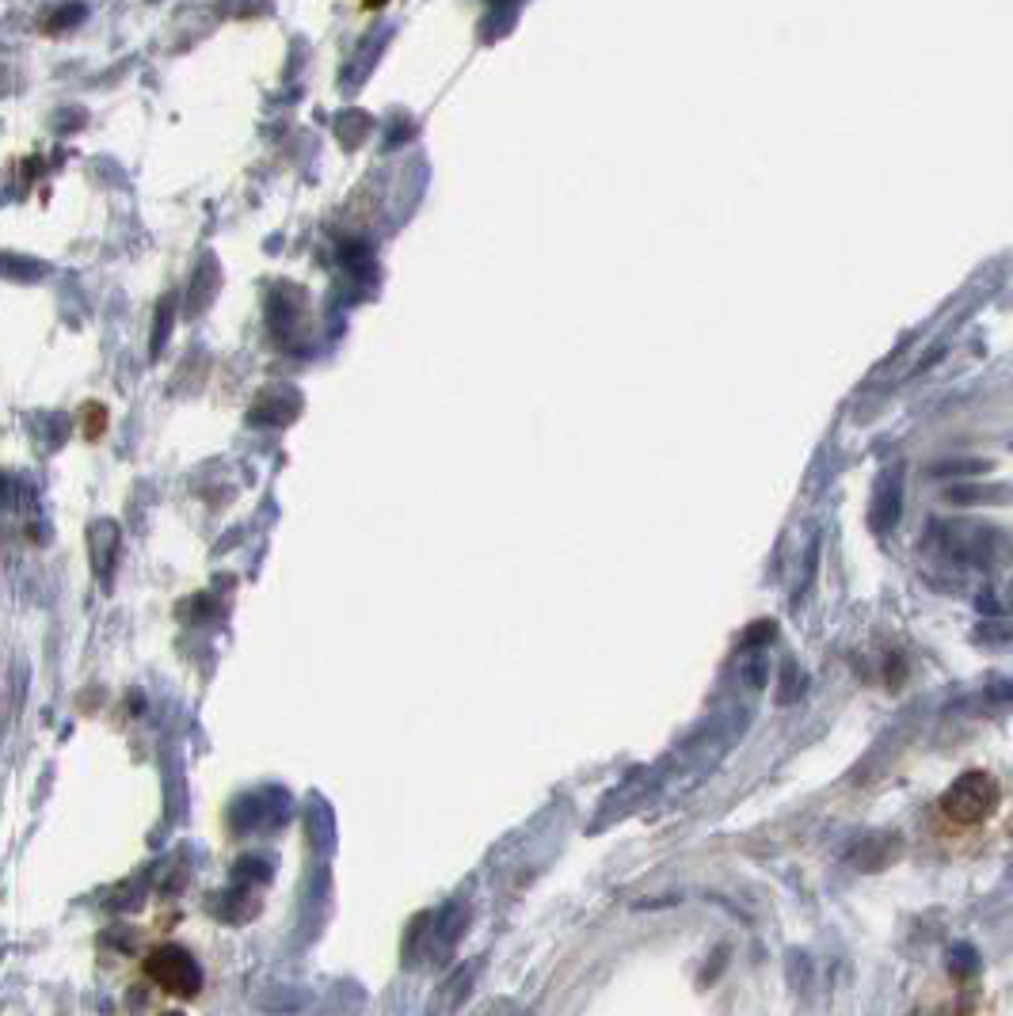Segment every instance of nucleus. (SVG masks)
Here are the masks:
<instances>
[{
    "label": "nucleus",
    "mask_w": 1013,
    "mask_h": 1016,
    "mask_svg": "<svg viewBox=\"0 0 1013 1016\" xmlns=\"http://www.w3.org/2000/svg\"><path fill=\"white\" fill-rule=\"evenodd\" d=\"M922 548L938 556L941 564L976 567V571H994V567L1013 560V541L999 525L964 522V518H933L922 537Z\"/></svg>",
    "instance_id": "nucleus-1"
},
{
    "label": "nucleus",
    "mask_w": 1013,
    "mask_h": 1016,
    "mask_svg": "<svg viewBox=\"0 0 1013 1016\" xmlns=\"http://www.w3.org/2000/svg\"><path fill=\"white\" fill-rule=\"evenodd\" d=\"M999 781H994L991 773H983V769H968V773H961L953 784L945 789L941 795V811H945V818H953V823L961 826H976V823H987V818L999 811Z\"/></svg>",
    "instance_id": "nucleus-2"
},
{
    "label": "nucleus",
    "mask_w": 1013,
    "mask_h": 1016,
    "mask_svg": "<svg viewBox=\"0 0 1013 1016\" xmlns=\"http://www.w3.org/2000/svg\"><path fill=\"white\" fill-rule=\"evenodd\" d=\"M145 974L161 990H168V994H179V997H195V994H199V987H202L199 964H195V959L187 956L184 948H176V944H164V948H156L153 956L145 959Z\"/></svg>",
    "instance_id": "nucleus-3"
},
{
    "label": "nucleus",
    "mask_w": 1013,
    "mask_h": 1016,
    "mask_svg": "<svg viewBox=\"0 0 1013 1016\" xmlns=\"http://www.w3.org/2000/svg\"><path fill=\"white\" fill-rule=\"evenodd\" d=\"M899 515H903V464H892L881 476V484H876L869 522H873L876 533H887V530H895Z\"/></svg>",
    "instance_id": "nucleus-4"
},
{
    "label": "nucleus",
    "mask_w": 1013,
    "mask_h": 1016,
    "mask_svg": "<svg viewBox=\"0 0 1013 1016\" xmlns=\"http://www.w3.org/2000/svg\"><path fill=\"white\" fill-rule=\"evenodd\" d=\"M949 507H1010L1013 484H979V480H961L941 492Z\"/></svg>",
    "instance_id": "nucleus-5"
},
{
    "label": "nucleus",
    "mask_w": 1013,
    "mask_h": 1016,
    "mask_svg": "<svg viewBox=\"0 0 1013 1016\" xmlns=\"http://www.w3.org/2000/svg\"><path fill=\"white\" fill-rule=\"evenodd\" d=\"M899 849H903L899 838H892V834H873V838H865L853 849L850 861L865 872H876V869H884V864H892L895 856H899Z\"/></svg>",
    "instance_id": "nucleus-6"
},
{
    "label": "nucleus",
    "mask_w": 1013,
    "mask_h": 1016,
    "mask_svg": "<svg viewBox=\"0 0 1013 1016\" xmlns=\"http://www.w3.org/2000/svg\"><path fill=\"white\" fill-rule=\"evenodd\" d=\"M991 469H994V461H987V457H945V461H933V464H930V476H933V480H953V484H961V480H979V476H987Z\"/></svg>",
    "instance_id": "nucleus-7"
},
{
    "label": "nucleus",
    "mask_w": 1013,
    "mask_h": 1016,
    "mask_svg": "<svg viewBox=\"0 0 1013 1016\" xmlns=\"http://www.w3.org/2000/svg\"><path fill=\"white\" fill-rule=\"evenodd\" d=\"M945 967L953 979H976L979 967H983V959H979V952L971 948L968 941H956L953 948L945 952Z\"/></svg>",
    "instance_id": "nucleus-8"
},
{
    "label": "nucleus",
    "mask_w": 1013,
    "mask_h": 1016,
    "mask_svg": "<svg viewBox=\"0 0 1013 1016\" xmlns=\"http://www.w3.org/2000/svg\"><path fill=\"white\" fill-rule=\"evenodd\" d=\"M983 700L991 708H1010L1013 705V677H994L983 689Z\"/></svg>",
    "instance_id": "nucleus-9"
},
{
    "label": "nucleus",
    "mask_w": 1013,
    "mask_h": 1016,
    "mask_svg": "<svg viewBox=\"0 0 1013 1016\" xmlns=\"http://www.w3.org/2000/svg\"><path fill=\"white\" fill-rule=\"evenodd\" d=\"M976 640H987V643L1013 640V621H1006V625H999V617H987L983 625L976 628Z\"/></svg>",
    "instance_id": "nucleus-10"
},
{
    "label": "nucleus",
    "mask_w": 1013,
    "mask_h": 1016,
    "mask_svg": "<svg viewBox=\"0 0 1013 1016\" xmlns=\"http://www.w3.org/2000/svg\"><path fill=\"white\" fill-rule=\"evenodd\" d=\"M781 682L785 685H781V693H777V700H781V705H789V700H797L800 693H804V674H797V666H792V663L785 666Z\"/></svg>",
    "instance_id": "nucleus-11"
},
{
    "label": "nucleus",
    "mask_w": 1013,
    "mask_h": 1016,
    "mask_svg": "<svg viewBox=\"0 0 1013 1016\" xmlns=\"http://www.w3.org/2000/svg\"><path fill=\"white\" fill-rule=\"evenodd\" d=\"M389 4V0H358V8H366V12H374V8Z\"/></svg>",
    "instance_id": "nucleus-12"
},
{
    "label": "nucleus",
    "mask_w": 1013,
    "mask_h": 1016,
    "mask_svg": "<svg viewBox=\"0 0 1013 1016\" xmlns=\"http://www.w3.org/2000/svg\"><path fill=\"white\" fill-rule=\"evenodd\" d=\"M164 1016H179V1013H164Z\"/></svg>",
    "instance_id": "nucleus-13"
},
{
    "label": "nucleus",
    "mask_w": 1013,
    "mask_h": 1016,
    "mask_svg": "<svg viewBox=\"0 0 1013 1016\" xmlns=\"http://www.w3.org/2000/svg\"><path fill=\"white\" fill-rule=\"evenodd\" d=\"M1010 450H1013V442H1010Z\"/></svg>",
    "instance_id": "nucleus-14"
}]
</instances>
